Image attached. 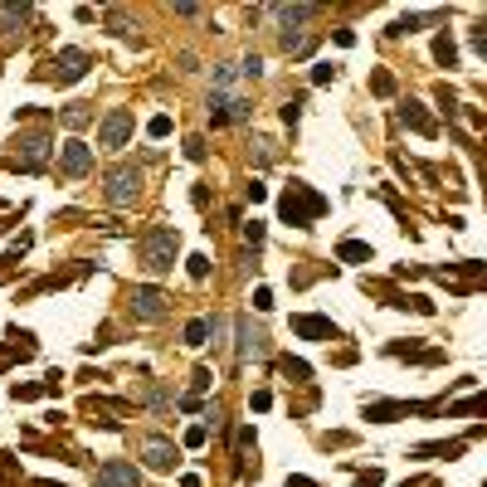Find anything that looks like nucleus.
I'll return each mask as SVG.
<instances>
[{"instance_id": "bb28decb", "label": "nucleus", "mask_w": 487, "mask_h": 487, "mask_svg": "<svg viewBox=\"0 0 487 487\" xmlns=\"http://www.w3.org/2000/svg\"><path fill=\"white\" fill-rule=\"evenodd\" d=\"M186 273H191L195 283H205V278H210V259H205V254H191V259H186Z\"/></svg>"}, {"instance_id": "39448f33", "label": "nucleus", "mask_w": 487, "mask_h": 487, "mask_svg": "<svg viewBox=\"0 0 487 487\" xmlns=\"http://www.w3.org/2000/svg\"><path fill=\"white\" fill-rule=\"evenodd\" d=\"M137 132V117L127 107H112L102 122H97V146H127V137Z\"/></svg>"}, {"instance_id": "a18cd8bd", "label": "nucleus", "mask_w": 487, "mask_h": 487, "mask_svg": "<svg viewBox=\"0 0 487 487\" xmlns=\"http://www.w3.org/2000/svg\"><path fill=\"white\" fill-rule=\"evenodd\" d=\"M191 200H195V210H205V205H210V191H205V186H195Z\"/></svg>"}, {"instance_id": "37998d69", "label": "nucleus", "mask_w": 487, "mask_h": 487, "mask_svg": "<svg viewBox=\"0 0 487 487\" xmlns=\"http://www.w3.org/2000/svg\"><path fill=\"white\" fill-rule=\"evenodd\" d=\"M142 399H146V404H166V395H161L156 385H146V390H142Z\"/></svg>"}, {"instance_id": "473e14b6", "label": "nucleus", "mask_w": 487, "mask_h": 487, "mask_svg": "<svg viewBox=\"0 0 487 487\" xmlns=\"http://www.w3.org/2000/svg\"><path fill=\"white\" fill-rule=\"evenodd\" d=\"M186 161H205V137H186Z\"/></svg>"}, {"instance_id": "7ed1b4c3", "label": "nucleus", "mask_w": 487, "mask_h": 487, "mask_svg": "<svg viewBox=\"0 0 487 487\" xmlns=\"http://www.w3.org/2000/svg\"><path fill=\"white\" fill-rule=\"evenodd\" d=\"M102 195H107V205H137V195H142V166L137 161H117L107 176H102Z\"/></svg>"}, {"instance_id": "4be33fe9", "label": "nucleus", "mask_w": 487, "mask_h": 487, "mask_svg": "<svg viewBox=\"0 0 487 487\" xmlns=\"http://www.w3.org/2000/svg\"><path fill=\"white\" fill-rule=\"evenodd\" d=\"M205 336H210V317H191L186 322V346H205Z\"/></svg>"}, {"instance_id": "412c9836", "label": "nucleus", "mask_w": 487, "mask_h": 487, "mask_svg": "<svg viewBox=\"0 0 487 487\" xmlns=\"http://www.w3.org/2000/svg\"><path fill=\"white\" fill-rule=\"evenodd\" d=\"M278 366H283V376H288L292 385H312V366H307V361H297V356H283Z\"/></svg>"}, {"instance_id": "20e7f679", "label": "nucleus", "mask_w": 487, "mask_h": 487, "mask_svg": "<svg viewBox=\"0 0 487 487\" xmlns=\"http://www.w3.org/2000/svg\"><path fill=\"white\" fill-rule=\"evenodd\" d=\"M142 463H146L151 473H176V463H181L176 439H166V434H146V439H142Z\"/></svg>"}, {"instance_id": "393cba45", "label": "nucleus", "mask_w": 487, "mask_h": 487, "mask_svg": "<svg viewBox=\"0 0 487 487\" xmlns=\"http://www.w3.org/2000/svg\"><path fill=\"white\" fill-rule=\"evenodd\" d=\"M429 20H434V15H399V20L390 25V34H414V29L429 25Z\"/></svg>"}, {"instance_id": "a878e982", "label": "nucleus", "mask_w": 487, "mask_h": 487, "mask_svg": "<svg viewBox=\"0 0 487 487\" xmlns=\"http://www.w3.org/2000/svg\"><path fill=\"white\" fill-rule=\"evenodd\" d=\"M283 49H288V54H307V49H312V39H307V34H297V29H283Z\"/></svg>"}, {"instance_id": "f704fd0d", "label": "nucleus", "mask_w": 487, "mask_h": 487, "mask_svg": "<svg viewBox=\"0 0 487 487\" xmlns=\"http://www.w3.org/2000/svg\"><path fill=\"white\" fill-rule=\"evenodd\" d=\"M210 385H214V376H210L205 366H195V376H191V390L200 395V390H210Z\"/></svg>"}, {"instance_id": "5701e85b", "label": "nucleus", "mask_w": 487, "mask_h": 487, "mask_svg": "<svg viewBox=\"0 0 487 487\" xmlns=\"http://www.w3.org/2000/svg\"><path fill=\"white\" fill-rule=\"evenodd\" d=\"M29 20V5H0V29H15Z\"/></svg>"}, {"instance_id": "c9c22d12", "label": "nucleus", "mask_w": 487, "mask_h": 487, "mask_svg": "<svg viewBox=\"0 0 487 487\" xmlns=\"http://www.w3.org/2000/svg\"><path fill=\"white\" fill-rule=\"evenodd\" d=\"M15 399H44V385H10Z\"/></svg>"}, {"instance_id": "8fccbe9b", "label": "nucleus", "mask_w": 487, "mask_h": 487, "mask_svg": "<svg viewBox=\"0 0 487 487\" xmlns=\"http://www.w3.org/2000/svg\"><path fill=\"white\" fill-rule=\"evenodd\" d=\"M29 487H64V483H49V478H34Z\"/></svg>"}, {"instance_id": "79ce46f5", "label": "nucleus", "mask_w": 487, "mask_h": 487, "mask_svg": "<svg viewBox=\"0 0 487 487\" xmlns=\"http://www.w3.org/2000/svg\"><path fill=\"white\" fill-rule=\"evenodd\" d=\"M336 44H341V49H351V44H356V29H346V25H341V29H336Z\"/></svg>"}, {"instance_id": "1a4fd4ad", "label": "nucleus", "mask_w": 487, "mask_h": 487, "mask_svg": "<svg viewBox=\"0 0 487 487\" xmlns=\"http://www.w3.org/2000/svg\"><path fill=\"white\" fill-rule=\"evenodd\" d=\"M88 64H93V54L69 44V49H59V54H54V64H49V69H54V78H59V83H78V78L88 74Z\"/></svg>"}, {"instance_id": "f8f14e48", "label": "nucleus", "mask_w": 487, "mask_h": 487, "mask_svg": "<svg viewBox=\"0 0 487 487\" xmlns=\"http://www.w3.org/2000/svg\"><path fill=\"white\" fill-rule=\"evenodd\" d=\"M409 414H429V404H404V399H376V404H366V419H376V424H390V419H409Z\"/></svg>"}, {"instance_id": "a19ab883", "label": "nucleus", "mask_w": 487, "mask_h": 487, "mask_svg": "<svg viewBox=\"0 0 487 487\" xmlns=\"http://www.w3.org/2000/svg\"><path fill=\"white\" fill-rule=\"evenodd\" d=\"M385 483V478H380V473H376V468H371V473H361V478H356V487H380Z\"/></svg>"}, {"instance_id": "0eeeda50", "label": "nucleus", "mask_w": 487, "mask_h": 487, "mask_svg": "<svg viewBox=\"0 0 487 487\" xmlns=\"http://www.w3.org/2000/svg\"><path fill=\"white\" fill-rule=\"evenodd\" d=\"M166 307H171V297H166L161 288H151V283L132 288V317H137V322H161Z\"/></svg>"}, {"instance_id": "cd10ccee", "label": "nucleus", "mask_w": 487, "mask_h": 487, "mask_svg": "<svg viewBox=\"0 0 487 487\" xmlns=\"http://www.w3.org/2000/svg\"><path fill=\"white\" fill-rule=\"evenodd\" d=\"M146 137H156V142H161V137H171V117H166V112H156V117L146 122Z\"/></svg>"}, {"instance_id": "dca6fc26", "label": "nucleus", "mask_w": 487, "mask_h": 487, "mask_svg": "<svg viewBox=\"0 0 487 487\" xmlns=\"http://www.w3.org/2000/svg\"><path fill=\"white\" fill-rule=\"evenodd\" d=\"M336 259H341V263H371L376 249H371L366 239H341V244H336Z\"/></svg>"}, {"instance_id": "b1692460", "label": "nucleus", "mask_w": 487, "mask_h": 487, "mask_svg": "<svg viewBox=\"0 0 487 487\" xmlns=\"http://www.w3.org/2000/svg\"><path fill=\"white\" fill-rule=\"evenodd\" d=\"M371 93L376 97H395V74H390V69H376V74H371Z\"/></svg>"}, {"instance_id": "de8ad7c7", "label": "nucleus", "mask_w": 487, "mask_h": 487, "mask_svg": "<svg viewBox=\"0 0 487 487\" xmlns=\"http://www.w3.org/2000/svg\"><path fill=\"white\" fill-rule=\"evenodd\" d=\"M283 487H317V483H312V478H302V473H288V483H283Z\"/></svg>"}, {"instance_id": "ea45409f", "label": "nucleus", "mask_w": 487, "mask_h": 487, "mask_svg": "<svg viewBox=\"0 0 487 487\" xmlns=\"http://www.w3.org/2000/svg\"><path fill=\"white\" fill-rule=\"evenodd\" d=\"M249 404H254V409H259V414H263V409H268V404H273V395H268V390H254V399H249Z\"/></svg>"}, {"instance_id": "58836bf2", "label": "nucleus", "mask_w": 487, "mask_h": 487, "mask_svg": "<svg viewBox=\"0 0 487 487\" xmlns=\"http://www.w3.org/2000/svg\"><path fill=\"white\" fill-rule=\"evenodd\" d=\"M473 54H487V25H473Z\"/></svg>"}, {"instance_id": "4c0bfd02", "label": "nucleus", "mask_w": 487, "mask_h": 487, "mask_svg": "<svg viewBox=\"0 0 487 487\" xmlns=\"http://www.w3.org/2000/svg\"><path fill=\"white\" fill-rule=\"evenodd\" d=\"M244 239L259 249V244H263V224H259V219H249V224H244Z\"/></svg>"}, {"instance_id": "72a5a7b5", "label": "nucleus", "mask_w": 487, "mask_h": 487, "mask_svg": "<svg viewBox=\"0 0 487 487\" xmlns=\"http://www.w3.org/2000/svg\"><path fill=\"white\" fill-rule=\"evenodd\" d=\"M205 439H210L205 424H191V429H186V448H205Z\"/></svg>"}, {"instance_id": "7c9ffc66", "label": "nucleus", "mask_w": 487, "mask_h": 487, "mask_svg": "<svg viewBox=\"0 0 487 487\" xmlns=\"http://www.w3.org/2000/svg\"><path fill=\"white\" fill-rule=\"evenodd\" d=\"M107 25H112V34H132V20L122 10H107Z\"/></svg>"}, {"instance_id": "f3484780", "label": "nucleus", "mask_w": 487, "mask_h": 487, "mask_svg": "<svg viewBox=\"0 0 487 487\" xmlns=\"http://www.w3.org/2000/svg\"><path fill=\"white\" fill-rule=\"evenodd\" d=\"M463 448H468V439H453V444H419L414 458H463Z\"/></svg>"}, {"instance_id": "e433bc0d", "label": "nucleus", "mask_w": 487, "mask_h": 487, "mask_svg": "<svg viewBox=\"0 0 487 487\" xmlns=\"http://www.w3.org/2000/svg\"><path fill=\"white\" fill-rule=\"evenodd\" d=\"M254 312H273V292L268 288H254Z\"/></svg>"}, {"instance_id": "2f4dec72", "label": "nucleus", "mask_w": 487, "mask_h": 487, "mask_svg": "<svg viewBox=\"0 0 487 487\" xmlns=\"http://www.w3.org/2000/svg\"><path fill=\"white\" fill-rule=\"evenodd\" d=\"M331 78H336V64H327V59L312 64V83H331Z\"/></svg>"}, {"instance_id": "423d86ee", "label": "nucleus", "mask_w": 487, "mask_h": 487, "mask_svg": "<svg viewBox=\"0 0 487 487\" xmlns=\"http://www.w3.org/2000/svg\"><path fill=\"white\" fill-rule=\"evenodd\" d=\"M49 161V137L44 132H20L15 137V166L20 171H39Z\"/></svg>"}, {"instance_id": "6e6552de", "label": "nucleus", "mask_w": 487, "mask_h": 487, "mask_svg": "<svg viewBox=\"0 0 487 487\" xmlns=\"http://www.w3.org/2000/svg\"><path fill=\"white\" fill-rule=\"evenodd\" d=\"M93 483L97 487H142V473H137V463H127V458H107V463L93 468Z\"/></svg>"}, {"instance_id": "2eb2a0df", "label": "nucleus", "mask_w": 487, "mask_h": 487, "mask_svg": "<svg viewBox=\"0 0 487 487\" xmlns=\"http://www.w3.org/2000/svg\"><path fill=\"white\" fill-rule=\"evenodd\" d=\"M234 327H239V361H249V356H254V361H259V356H268V336H263V331H254V322H249V317H239Z\"/></svg>"}, {"instance_id": "6ab92c4d", "label": "nucleus", "mask_w": 487, "mask_h": 487, "mask_svg": "<svg viewBox=\"0 0 487 487\" xmlns=\"http://www.w3.org/2000/svg\"><path fill=\"white\" fill-rule=\"evenodd\" d=\"M434 64H439V69H458V44H453L448 34L434 39Z\"/></svg>"}, {"instance_id": "c85d7f7f", "label": "nucleus", "mask_w": 487, "mask_h": 487, "mask_svg": "<svg viewBox=\"0 0 487 487\" xmlns=\"http://www.w3.org/2000/svg\"><path fill=\"white\" fill-rule=\"evenodd\" d=\"M239 74H244V78H259V74H263V59H259V54H244V59H239Z\"/></svg>"}, {"instance_id": "f257e3e1", "label": "nucleus", "mask_w": 487, "mask_h": 487, "mask_svg": "<svg viewBox=\"0 0 487 487\" xmlns=\"http://www.w3.org/2000/svg\"><path fill=\"white\" fill-rule=\"evenodd\" d=\"M322 214H327V195H317L307 181H292L288 191L278 195V219L292 224V229H312Z\"/></svg>"}, {"instance_id": "09e8293b", "label": "nucleus", "mask_w": 487, "mask_h": 487, "mask_svg": "<svg viewBox=\"0 0 487 487\" xmlns=\"http://www.w3.org/2000/svg\"><path fill=\"white\" fill-rule=\"evenodd\" d=\"M181 487H200V478H195V473H186V478H181Z\"/></svg>"}, {"instance_id": "c756f323", "label": "nucleus", "mask_w": 487, "mask_h": 487, "mask_svg": "<svg viewBox=\"0 0 487 487\" xmlns=\"http://www.w3.org/2000/svg\"><path fill=\"white\" fill-rule=\"evenodd\" d=\"M297 122H302V97L283 102V127H297Z\"/></svg>"}, {"instance_id": "aec40b11", "label": "nucleus", "mask_w": 487, "mask_h": 487, "mask_svg": "<svg viewBox=\"0 0 487 487\" xmlns=\"http://www.w3.org/2000/svg\"><path fill=\"white\" fill-rule=\"evenodd\" d=\"M273 15H278V20H283V25H302V20H312V15H317V5H273Z\"/></svg>"}, {"instance_id": "ddd939ff", "label": "nucleus", "mask_w": 487, "mask_h": 487, "mask_svg": "<svg viewBox=\"0 0 487 487\" xmlns=\"http://www.w3.org/2000/svg\"><path fill=\"white\" fill-rule=\"evenodd\" d=\"M385 351L390 356H399V361H414V366H439V361H444L439 346H419V341H390Z\"/></svg>"}, {"instance_id": "9d476101", "label": "nucleus", "mask_w": 487, "mask_h": 487, "mask_svg": "<svg viewBox=\"0 0 487 487\" xmlns=\"http://www.w3.org/2000/svg\"><path fill=\"white\" fill-rule=\"evenodd\" d=\"M59 171H64V176H74V181H78V176H88V171H93V146H88V142H78V137H69V142L59 146Z\"/></svg>"}, {"instance_id": "f03ea898", "label": "nucleus", "mask_w": 487, "mask_h": 487, "mask_svg": "<svg viewBox=\"0 0 487 487\" xmlns=\"http://www.w3.org/2000/svg\"><path fill=\"white\" fill-rule=\"evenodd\" d=\"M137 254H142V268L146 273H171L176 268V254H181V234L166 229V224H156V229H146L137 239Z\"/></svg>"}, {"instance_id": "49530a36", "label": "nucleus", "mask_w": 487, "mask_h": 487, "mask_svg": "<svg viewBox=\"0 0 487 487\" xmlns=\"http://www.w3.org/2000/svg\"><path fill=\"white\" fill-rule=\"evenodd\" d=\"M399 487H439V478H404Z\"/></svg>"}, {"instance_id": "4468645a", "label": "nucleus", "mask_w": 487, "mask_h": 487, "mask_svg": "<svg viewBox=\"0 0 487 487\" xmlns=\"http://www.w3.org/2000/svg\"><path fill=\"white\" fill-rule=\"evenodd\" d=\"M399 122H404L409 132H419V137H439V122H434V117H429V107H424V102H414V97L399 107Z\"/></svg>"}, {"instance_id": "a211bd4d", "label": "nucleus", "mask_w": 487, "mask_h": 487, "mask_svg": "<svg viewBox=\"0 0 487 487\" xmlns=\"http://www.w3.org/2000/svg\"><path fill=\"white\" fill-rule=\"evenodd\" d=\"M64 127H69V132L93 127V107H88V102H69V107H64Z\"/></svg>"}, {"instance_id": "c03bdc74", "label": "nucleus", "mask_w": 487, "mask_h": 487, "mask_svg": "<svg viewBox=\"0 0 487 487\" xmlns=\"http://www.w3.org/2000/svg\"><path fill=\"white\" fill-rule=\"evenodd\" d=\"M249 200H254V205H263V200H268V186H259V181H254V186H249Z\"/></svg>"}, {"instance_id": "9b49d317", "label": "nucleus", "mask_w": 487, "mask_h": 487, "mask_svg": "<svg viewBox=\"0 0 487 487\" xmlns=\"http://www.w3.org/2000/svg\"><path fill=\"white\" fill-rule=\"evenodd\" d=\"M292 336H302V341H341L336 322L331 317H317V312H297L292 317Z\"/></svg>"}]
</instances>
